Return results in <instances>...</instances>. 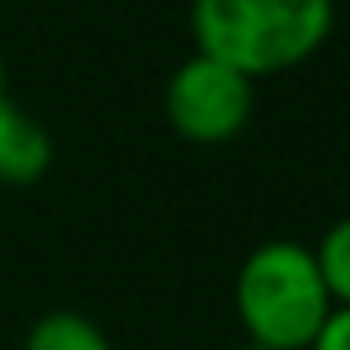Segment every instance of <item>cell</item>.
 <instances>
[{
	"label": "cell",
	"mask_w": 350,
	"mask_h": 350,
	"mask_svg": "<svg viewBox=\"0 0 350 350\" xmlns=\"http://www.w3.org/2000/svg\"><path fill=\"white\" fill-rule=\"evenodd\" d=\"M333 23V0H191L187 14L196 53L235 67L253 85L310 62Z\"/></svg>",
	"instance_id": "6da1fadb"
},
{
	"label": "cell",
	"mask_w": 350,
	"mask_h": 350,
	"mask_svg": "<svg viewBox=\"0 0 350 350\" xmlns=\"http://www.w3.org/2000/svg\"><path fill=\"white\" fill-rule=\"evenodd\" d=\"M333 310L315 248L297 239H266L239 262L235 315L239 328L262 350H306L315 328Z\"/></svg>",
	"instance_id": "7a4b0ae2"
},
{
	"label": "cell",
	"mask_w": 350,
	"mask_h": 350,
	"mask_svg": "<svg viewBox=\"0 0 350 350\" xmlns=\"http://www.w3.org/2000/svg\"><path fill=\"white\" fill-rule=\"evenodd\" d=\"M164 120L191 146H226L253 120V80L208 53H191L164 85Z\"/></svg>",
	"instance_id": "3957f363"
},
{
	"label": "cell",
	"mask_w": 350,
	"mask_h": 350,
	"mask_svg": "<svg viewBox=\"0 0 350 350\" xmlns=\"http://www.w3.org/2000/svg\"><path fill=\"white\" fill-rule=\"evenodd\" d=\"M53 169V137L31 111L5 98L0 103V187L23 191L44 182V173Z\"/></svg>",
	"instance_id": "277c9868"
},
{
	"label": "cell",
	"mask_w": 350,
	"mask_h": 350,
	"mask_svg": "<svg viewBox=\"0 0 350 350\" xmlns=\"http://www.w3.org/2000/svg\"><path fill=\"white\" fill-rule=\"evenodd\" d=\"M23 350H111V342L80 310H49L27 328Z\"/></svg>",
	"instance_id": "5b68a950"
},
{
	"label": "cell",
	"mask_w": 350,
	"mask_h": 350,
	"mask_svg": "<svg viewBox=\"0 0 350 350\" xmlns=\"http://www.w3.org/2000/svg\"><path fill=\"white\" fill-rule=\"evenodd\" d=\"M315 266L324 275V288L333 306H350V213L337 217L315 244Z\"/></svg>",
	"instance_id": "8992f818"
},
{
	"label": "cell",
	"mask_w": 350,
	"mask_h": 350,
	"mask_svg": "<svg viewBox=\"0 0 350 350\" xmlns=\"http://www.w3.org/2000/svg\"><path fill=\"white\" fill-rule=\"evenodd\" d=\"M306 350H350V306H333Z\"/></svg>",
	"instance_id": "52a82bcc"
},
{
	"label": "cell",
	"mask_w": 350,
	"mask_h": 350,
	"mask_svg": "<svg viewBox=\"0 0 350 350\" xmlns=\"http://www.w3.org/2000/svg\"><path fill=\"white\" fill-rule=\"evenodd\" d=\"M9 98V71H5V53H0V103Z\"/></svg>",
	"instance_id": "ba28073f"
},
{
	"label": "cell",
	"mask_w": 350,
	"mask_h": 350,
	"mask_svg": "<svg viewBox=\"0 0 350 350\" xmlns=\"http://www.w3.org/2000/svg\"><path fill=\"white\" fill-rule=\"evenodd\" d=\"M244 350H262V346H253V342H248V346H244Z\"/></svg>",
	"instance_id": "9c48e42d"
}]
</instances>
